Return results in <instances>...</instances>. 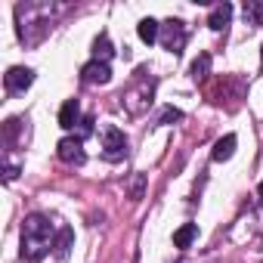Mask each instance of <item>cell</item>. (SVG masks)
<instances>
[{
  "mask_svg": "<svg viewBox=\"0 0 263 263\" xmlns=\"http://www.w3.org/2000/svg\"><path fill=\"white\" fill-rule=\"evenodd\" d=\"M102 149H105L108 161H121L127 155V137L121 134L118 127H105L102 130Z\"/></svg>",
  "mask_w": 263,
  "mask_h": 263,
  "instance_id": "cell-2",
  "label": "cell"
},
{
  "mask_svg": "<svg viewBox=\"0 0 263 263\" xmlns=\"http://www.w3.org/2000/svg\"><path fill=\"white\" fill-rule=\"evenodd\" d=\"M257 192H260V198H263V183H260V189H257Z\"/></svg>",
  "mask_w": 263,
  "mask_h": 263,
  "instance_id": "cell-20",
  "label": "cell"
},
{
  "mask_svg": "<svg viewBox=\"0 0 263 263\" xmlns=\"http://www.w3.org/2000/svg\"><path fill=\"white\" fill-rule=\"evenodd\" d=\"M16 174H19V167H13V164H7V171H4V180L10 183V180H16Z\"/></svg>",
  "mask_w": 263,
  "mask_h": 263,
  "instance_id": "cell-19",
  "label": "cell"
},
{
  "mask_svg": "<svg viewBox=\"0 0 263 263\" xmlns=\"http://www.w3.org/2000/svg\"><path fill=\"white\" fill-rule=\"evenodd\" d=\"M78 121H81V105H78V99H68V102L59 108V127H62V130H71Z\"/></svg>",
  "mask_w": 263,
  "mask_h": 263,
  "instance_id": "cell-8",
  "label": "cell"
},
{
  "mask_svg": "<svg viewBox=\"0 0 263 263\" xmlns=\"http://www.w3.org/2000/svg\"><path fill=\"white\" fill-rule=\"evenodd\" d=\"M211 74V53H201L195 62H192V78L195 81H204Z\"/></svg>",
  "mask_w": 263,
  "mask_h": 263,
  "instance_id": "cell-15",
  "label": "cell"
},
{
  "mask_svg": "<svg viewBox=\"0 0 263 263\" xmlns=\"http://www.w3.org/2000/svg\"><path fill=\"white\" fill-rule=\"evenodd\" d=\"M90 134H93V118H84V121H81V140L90 137Z\"/></svg>",
  "mask_w": 263,
  "mask_h": 263,
  "instance_id": "cell-18",
  "label": "cell"
},
{
  "mask_svg": "<svg viewBox=\"0 0 263 263\" xmlns=\"http://www.w3.org/2000/svg\"><path fill=\"white\" fill-rule=\"evenodd\" d=\"M158 41L164 44V50H171V53H183V47H186V25H183V22H177V19L164 22V25H161V37H158Z\"/></svg>",
  "mask_w": 263,
  "mask_h": 263,
  "instance_id": "cell-3",
  "label": "cell"
},
{
  "mask_svg": "<svg viewBox=\"0 0 263 263\" xmlns=\"http://www.w3.org/2000/svg\"><path fill=\"white\" fill-rule=\"evenodd\" d=\"M53 248V223L44 214H31L22 223V260L37 263Z\"/></svg>",
  "mask_w": 263,
  "mask_h": 263,
  "instance_id": "cell-1",
  "label": "cell"
},
{
  "mask_svg": "<svg viewBox=\"0 0 263 263\" xmlns=\"http://www.w3.org/2000/svg\"><path fill=\"white\" fill-rule=\"evenodd\" d=\"M137 34H140V41H143V44H155V41L161 37V25H158L155 19H140Z\"/></svg>",
  "mask_w": 263,
  "mask_h": 263,
  "instance_id": "cell-10",
  "label": "cell"
},
{
  "mask_svg": "<svg viewBox=\"0 0 263 263\" xmlns=\"http://www.w3.org/2000/svg\"><path fill=\"white\" fill-rule=\"evenodd\" d=\"M180 118H183V111L171 105V108H164V111H161V118H158V124H171V121H180Z\"/></svg>",
  "mask_w": 263,
  "mask_h": 263,
  "instance_id": "cell-17",
  "label": "cell"
},
{
  "mask_svg": "<svg viewBox=\"0 0 263 263\" xmlns=\"http://www.w3.org/2000/svg\"><path fill=\"white\" fill-rule=\"evenodd\" d=\"M71 241H74V232H71L68 226H62V229L56 232V241H53L56 260H65V257H68V251H71Z\"/></svg>",
  "mask_w": 263,
  "mask_h": 263,
  "instance_id": "cell-9",
  "label": "cell"
},
{
  "mask_svg": "<svg viewBox=\"0 0 263 263\" xmlns=\"http://www.w3.org/2000/svg\"><path fill=\"white\" fill-rule=\"evenodd\" d=\"M81 81H84V84H108V81H111L108 62H99V59L87 62V65L81 68Z\"/></svg>",
  "mask_w": 263,
  "mask_h": 263,
  "instance_id": "cell-6",
  "label": "cell"
},
{
  "mask_svg": "<svg viewBox=\"0 0 263 263\" xmlns=\"http://www.w3.org/2000/svg\"><path fill=\"white\" fill-rule=\"evenodd\" d=\"M229 19H232V7L229 4H217L211 10V16H208V25H211V31H223L229 25Z\"/></svg>",
  "mask_w": 263,
  "mask_h": 263,
  "instance_id": "cell-7",
  "label": "cell"
},
{
  "mask_svg": "<svg viewBox=\"0 0 263 263\" xmlns=\"http://www.w3.org/2000/svg\"><path fill=\"white\" fill-rule=\"evenodd\" d=\"M260 59H263V44H260Z\"/></svg>",
  "mask_w": 263,
  "mask_h": 263,
  "instance_id": "cell-21",
  "label": "cell"
},
{
  "mask_svg": "<svg viewBox=\"0 0 263 263\" xmlns=\"http://www.w3.org/2000/svg\"><path fill=\"white\" fill-rule=\"evenodd\" d=\"M56 155H59L65 164H84V161H87L84 140H81V137H65V140H59V146H56Z\"/></svg>",
  "mask_w": 263,
  "mask_h": 263,
  "instance_id": "cell-5",
  "label": "cell"
},
{
  "mask_svg": "<svg viewBox=\"0 0 263 263\" xmlns=\"http://www.w3.org/2000/svg\"><path fill=\"white\" fill-rule=\"evenodd\" d=\"M235 143H238V140H235L232 134H226L223 140H217V146H214L211 158H214V161H229V158H232V152H235Z\"/></svg>",
  "mask_w": 263,
  "mask_h": 263,
  "instance_id": "cell-11",
  "label": "cell"
},
{
  "mask_svg": "<svg viewBox=\"0 0 263 263\" xmlns=\"http://www.w3.org/2000/svg\"><path fill=\"white\" fill-rule=\"evenodd\" d=\"M111 56H115V47H111L108 34H99V37H96V44H93V59H99V62H108Z\"/></svg>",
  "mask_w": 263,
  "mask_h": 263,
  "instance_id": "cell-13",
  "label": "cell"
},
{
  "mask_svg": "<svg viewBox=\"0 0 263 263\" xmlns=\"http://www.w3.org/2000/svg\"><path fill=\"white\" fill-rule=\"evenodd\" d=\"M245 22L248 25H263V4L260 0H248L245 4Z\"/></svg>",
  "mask_w": 263,
  "mask_h": 263,
  "instance_id": "cell-14",
  "label": "cell"
},
{
  "mask_svg": "<svg viewBox=\"0 0 263 263\" xmlns=\"http://www.w3.org/2000/svg\"><path fill=\"white\" fill-rule=\"evenodd\" d=\"M4 84H7V93H25L31 84H34V71L25 68V65H13L7 74H4Z\"/></svg>",
  "mask_w": 263,
  "mask_h": 263,
  "instance_id": "cell-4",
  "label": "cell"
},
{
  "mask_svg": "<svg viewBox=\"0 0 263 263\" xmlns=\"http://www.w3.org/2000/svg\"><path fill=\"white\" fill-rule=\"evenodd\" d=\"M16 134H19V118H10V121H7V130H4V140H7V146L16 140Z\"/></svg>",
  "mask_w": 263,
  "mask_h": 263,
  "instance_id": "cell-16",
  "label": "cell"
},
{
  "mask_svg": "<svg viewBox=\"0 0 263 263\" xmlns=\"http://www.w3.org/2000/svg\"><path fill=\"white\" fill-rule=\"evenodd\" d=\"M195 238H198V226H195V223H183V226L174 232V245H177V248H189Z\"/></svg>",
  "mask_w": 263,
  "mask_h": 263,
  "instance_id": "cell-12",
  "label": "cell"
}]
</instances>
